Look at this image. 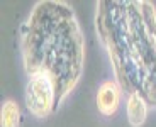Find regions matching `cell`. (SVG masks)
I'll return each instance as SVG.
<instances>
[{
  "instance_id": "1",
  "label": "cell",
  "mask_w": 156,
  "mask_h": 127,
  "mask_svg": "<svg viewBox=\"0 0 156 127\" xmlns=\"http://www.w3.org/2000/svg\"><path fill=\"white\" fill-rule=\"evenodd\" d=\"M129 117H131V122L133 124H141L144 119V107H143V102L133 97L131 98V104H129Z\"/></svg>"
}]
</instances>
